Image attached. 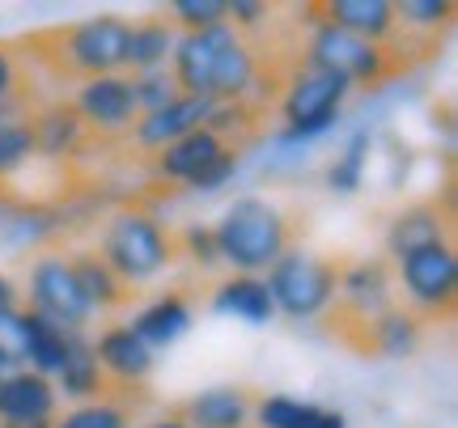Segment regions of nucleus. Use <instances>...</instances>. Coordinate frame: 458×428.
Returning <instances> with one entry per match:
<instances>
[{
    "label": "nucleus",
    "instance_id": "7",
    "mask_svg": "<svg viewBox=\"0 0 458 428\" xmlns=\"http://www.w3.org/2000/svg\"><path fill=\"white\" fill-rule=\"evenodd\" d=\"M301 55L318 68L340 72L348 85H386V81L403 77V72L411 68L399 51L365 43V38L340 30V26H327V21H314L310 43L301 47Z\"/></svg>",
    "mask_w": 458,
    "mask_h": 428
},
{
    "label": "nucleus",
    "instance_id": "2",
    "mask_svg": "<svg viewBox=\"0 0 458 428\" xmlns=\"http://www.w3.org/2000/svg\"><path fill=\"white\" fill-rule=\"evenodd\" d=\"M170 77L179 94L208 102H246L263 77V55L255 38H242L229 21L182 34L170 51Z\"/></svg>",
    "mask_w": 458,
    "mask_h": 428
},
{
    "label": "nucleus",
    "instance_id": "32",
    "mask_svg": "<svg viewBox=\"0 0 458 428\" xmlns=\"http://www.w3.org/2000/svg\"><path fill=\"white\" fill-rule=\"evenodd\" d=\"M9 365H26V348H21L17 310H0V369H9Z\"/></svg>",
    "mask_w": 458,
    "mask_h": 428
},
{
    "label": "nucleus",
    "instance_id": "33",
    "mask_svg": "<svg viewBox=\"0 0 458 428\" xmlns=\"http://www.w3.org/2000/svg\"><path fill=\"white\" fill-rule=\"evenodd\" d=\"M0 310H17V284L0 276Z\"/></svg>",
    "mask_w": 458,
    "mask_h": 428
},
{
    "label": "nucleus",
    "instance_id": "11",
    "mask_svg": "<svg viewBox=\"0 0 458 428\" xmlns=\"http://www.w3.org/2000/svg\"><path fill=\"white\" fill-rule=\"evenodd\" d=\"M225 153H229L225 140H216L208 128H196V132H187L182 140L165 145L162 153H153L145 165H148V174H153V187H165V196H170V187H196Z\"/></svg>",
    "mask_w": 458,
    "mask_h": 428
},
{
    "label": "nucleus",
    "instance_id": "4",
    "mask_svg": "<svg viewBox=\"0 0 458 428\" xmlns=\"http://www.w3.org/2000/svg\"><path fill=\"white\" fill-rule=\"evenodd\" d=\"M213 238L225 264H233L242 276H255V272H267L284 250L297 247V221L272 199L242 196L221 213Z\"/></svg>",
    "mask_w": 458,
    "mask_h": 428
},
{
    "label": "nucleus",
    "instance_id": "13",
    "mask_svg": "<svg viewBox=\"0 0 458 428\" xmlns=\"http://www.w3.org/2000/svg\"><path fill=\"white\" fill-rule=\"evenodd\" d=\"M89 348H94V361L102 365V373L111 382V395L140 390L148 382V373H153V348L128 323H111Z\"/></svg>",
    "mask_w": 458,
    "mask_h": 428
},
{
    "label": "nucleus",
    "instance_id": "25",
    "mask_svg": "<svg viewBox=\"0 0 458 428\" xmlns=\"http://www.w3.org/2000/svg\"><path fill=\"white\" fill-rule=\"evenodd\" d=\"M148 399H131V395H111L98 403H81L72 407L64 420H55L51 428H136V415Z\"/></svg>",
    "mask_w": 458,
    "mask_h": 428
},
{
    "label": "nucleus",
    "instance_id": "21",
    "mask_svg": "<svg viewBox=\"0 0 458 428\" xmlns=\"http://www.w3.org/2000/svg\"><path fill=\"white\" fill-rule=\"evenodd\" d=\"M208 310L213 314H233V318H242L250 327H263V323H272L276 318V306H272V297L263 289L259 276H229L213 289V301H208Z\"/></svg>",
    "mask_w": 458,
    "mask_h": 428
},
{
    "label": "nucleus",
    "instance_id": "14",
    "mask_svg": "<svg viewBox=\"0 0 458 428\" xmlns=\"http://www.w3.org/2000/svg\"><path fill=\"white\" fill-rule=\"evenodd\" d=\"M170 412L187 428H255V395L246 386H213L182 403H170Z\"/></svg>",
    "mask_w": 458,
    "mask_h": 428
},
{
    "label": "nucleus",
    "instance_id": "17",
    "mask_svg": "<svg viewBox=\"0 0 458 428\" xmlns=\"http://www.w3.org/2000/svg\"><path fill=\"white\" fill-rule=\"evenodd\" d=\"M433 242H450V213L437 208V199L403 208L391 221V230H386V255H391V264H399L411 250L433 247Z\"/></svg>",
    "mask_w": 458,
    "mask_h": 428
},
{
    "label": "nucleus",
    "instance_id": "6",
    "mask_svg": "<svg viewBox=\"0 0 458 428\" xmlns=\"http://www.w3.org/2000/svg\"><path fill=\"white\" fill-rule=\"evenodd\" d=\"M344 264V259H340ZM340 264L335 259H318L310 250H284L276 264L267 267V297L284 318H323L331 301H335V281H340Z\"/></svg>",
    "mask_w": 458,
    "mask_h": 428
},
{
    "label": "nucleus",
    "instance_id": "1",
    "mask_svg": "<svg viewBox=\"0 0 458 428\" xmlns=\"http://www.w3.org/2000/svg\"><path fill=\"white\" fill-rule=\"evenodd\" d=\"M131 21L119 13H98L85 21H60L43 30L21 34L13 47L34 68L38 81L51 85H81L94 77H111L128 60Z\"/></svg>",
    "mask_w": 458,
    "mask_h": 428
},
{
    "label": "nucleus",
    "instance_id": "10",
    "mask_svg": "<svg viewBox=\"0 0 458 428\" xmlns=\"http://www.w3.org/2000/svg\"><path fill=\"white\" fill-rule=\"evenodd\" d=\"M72 106L89 132L106 140V145H123V136L131 132L136 123V98H131V77L123 72H111V77H94V81H81L77 94H72Z\"/></svg>",
    "mask_w": 458,
    "mask_h": 428
},
{
    "label": "nucleus",
    "instance_id": "18",
    "mask_svg": "<svg viewBox=\"0 0 458 428\" xmlns=\"http://www.w3.org/2000/svg\"><path fill=\"white\" fill-rule=\"evenodd\" d=\"M0 420H55V386L34 369H17L0 378Z\"/></svg>",
    "mask_w": 458,
    "mask_h": 428
},
{
    "label": "nucleus",
    "instance_id": "27",
    "mask_svg": "<svg viewBox=\"0 0 458 428\" xmlns=\"http://www.w3.org/2000/svg\"><path fill=\"white\" fill-rule=\"evenodd\" d=\"M369 148H374V136L365 132H352V140L335 153V162L327 165V187L331 191H344V196H352L360 182H365V165H369Z\"/></svg>",
    "mask_w": 458,
    "mask_h": 428
},
{
    "label": "nucleus",
    "instance_id": "35",
    "mask_svg": "<svg viewBox=\"0 0 458 428\" xmlns=\"http://www.w3.org/2000/svg\"><path fill=\"white\" fill-rule=\"evenodd\" d=\"M140 428H187V424H182L179 415L165 407V415H157V420H148V424H140Z\"/></svg>",
    "mask_w": 458,
    "mask_h": 428
},
{
    "label": "nucleus",
    "instance_id": "36",
    "mask_svg": "<svg viewBox=\"0 0 458 428\" xmlns=\"http://www.w3.org/2000/svg\"><path fill=\"white\" fill-rule=\"evenodd\" d=\"M55 420H26V424H13V420H0V428H51Z\"/></svg>",
    "mask_w": 458,
    "mask_h": 428
},
{
    "label": "nucleus",
    "instance_id": "8",
    "mask_svg": "<svg viewBox=\"0 0 458 428\" xmlns=\"http://www.w3.org/2000/svg\"><path fill=\"white\" fill-rule=\"evenodd\" d=\"M394 267V281L403 284L408 310L420 323H450L458 301V259L454 242H433L403 255Z\"/></svg>",
    "mask_w": 458,
    "mask_h": 428
},
{
    "label": "nucleus",
    "instance_id": "24",
    "mask_svg": "<svg viewBox=\"0 0 458 428\" xmlns=\"http://www.w3.org/2000/svg\"><path fill=\"white\" fill-rule=\"evenodd\" d=\"M34 81V68L17 55L13 43H0V115H30L43 102Z\"/></svg>",
    "mask_w": 458,
    "mask_h": 428
},
{
    "label": "nucleus",
    "instance_id": "20",
    "mask_svg": "<svg viewBox=\"0 0 458 428\" xmlns=\"http://www.w3.org/2000/svg\"><path fill=\"white\" fill-rule=\"evenodd\" d=\"M17 327H21V348H26V361H30L34 373H43V378L60 373L77 331H60L55 323L38 318L34 310H17Z\"/></svg>",
    "mask_w": 458,
    "mask_h": 428
},
{
    "label": "nucleus",
    "instance_id": "15",
    "mask_svg": "<svg viewBox=\"0 0 458 428\" xmlns=\"http://www.w3.org/2000/svg\"><path fill=\"white\" fill-rule=\"evenodd\" d=\"M425 344V323L394 301L391 310H382L377 318L365 323V335H360V352L357 357H386V361H403V357H416Z\"/></svg>",
    "mask_w": 458,
    "mask_h": 428
},
{
    "label": "nucleus",
    "instance_id": "23",
    "mask_svg": "<svg viewBox=\"0 0 458 428\" xmlns=\"http://www.w3.org/2000/svg\"><path fill=\"white\" fill-rule=\"evenodd\" d=\"M170 51H174V34H170L165 13H148V17H140V21H131L123 68H131V77L153 72V68H165V55H170Z\"/></svg>",
    "mask_w": 458,
    "mask_h": 428
},
{
    "label": "nucleus",
    "instance_id": "30",
    "mask_svg": "<svg viewBox=\"0 0 458 428\" xmlns=\"http://www.w3.org/2000/svg\"><path fill=\"white\" fill-rule=\"evenodd\" d=\"M174 242H179V259L196 264L199 272L221 264V250H216V238H213V225H199V221H187L174 230Z\"/></svg>",
    "mask_w": 458,
    "mask_h": 428
},
{
    "label": "nucleus",
    "instance_id": "5",
    "mask_svg": "<svg viewBox=\"0 0 458 428\" xmlns=\"http://www.w3.org/2000/svg\"><path fill=\"white\" fill-rule=\"evenodd\" d=\"M348 89L352 85L344 81L340 72H331V68H318L310 64L306 55H297L293 68H289V77H284V89H280V102L276 111L284 119V128H280V145H297V140H314V136H323L340 119V106L348 98Z\"/></svg>",
    "mask_w": 458,
    "mask_h": 428
},
{
    "label": "nucleus",
    "instance_id": "26",
    "mask_svg": "<svg viewBox=\"0 0 458 428\" xmlns=\"http://www.w3.org/2000/svg\"><path fill=\"white\" fill-rule=\"evenodd\" d=\"M34 162V136L26 115H0V196L13 187V179Z\"/></svg>",
    "mask_w": 458,
    "mask_h": 428
},
{
    "label": "nucleus",
    "instance_id": "3",
    "mask_svg": "<svg viewBox=\"0 0 458 428\" xmlns=\"http://www.w3.org/2000/svg\"><path fill=\"white\" fill-rule=\"evenodd\" d=\"M119 281L145 293V284L165 276L179 264V242H174V225H165L162 216L153 213L140 199H128L123 208H114L98 230V247Z\"/></svg>",
    "mask_w": 458,
    "mask_h": 428
},
{
    "label": "nucleus",
    "instance_id": "19",
    "mask_svg": "<svg viewBox=\"0 0 458 428\" xmlns=\"http://www.w3.org/2000/svg\"><path fill=\"white\" fill-rule=\"evenodd\" d=\"M148 348H170L182 331L191 327V293L187 289H170L157 301H148L145 310L128 323Z\"/></svg>",
    "mask_w": 458,
    "mask_h": 428
},
{
    "label": "nucleus",
    "instance_id": "16",
    "mask_svg": "<svg viewBox=\"0 0 458 428\" xmlns=\"http://www.w3.org/2000/svg\"><path fill=\"white\" fill-rule=\"evenodd\" d=\"M68 267H72V281H77V289H81V297H85V306H89V310L114 314V310H128V306L140 301V293L119 281L94 247L72 250V255H68Z\"/></svg>",
    "mask_w": 458,
    "mask_h": 428
},
{
    "label": "nucleus",
    "instance_id": "28",
    "mask_svg": "<svg viewBox=\"0 0 458 428\" xmlns=\"http://www.w3.org/2000/svg\"><path fill=\"white\" fill-rule=\"evenodd\" d=\"M323 407L314 403H301V399H289V395H267V399H255V428H310L314 415Z\"/></svg>",
    "mask_w": 458,
    "mask_h": 428
},
{
    "label": "nucleus",
    "instance_id": "29",
    "mask_svg": "<svg viewBox=\"0 0 458 428\" xmlns=\"http://www.w3.org/2000/svg\"><path fill=\"white\" fill-rule=\"evenodd\" d=\"M131 98H136V115H153L165 102L179 98V85L170 77V68H153V72L131 77Z\"/></svg>",
    "mask_w": 458,
    "mask_h": 428
},
{
    "label": "nucleus",
    "instance_id": "31",
    "mask_svg": "<svg viewBox=\"0 0 458 428\" xmlns=\"http://www.w3.org/2000/svg\"><path fill=\"white\" fill-rule=\"evenodd\" d=\"M165 21H179L182 34H196L208 30V26H221L225 21V4L221 0H179V4H170Z\"/></svg>",
    "mask_w": 458,
    "mask_h": 428
},
{
    "label": "nucleus",
    "instance_id": "22",
    "mask_svg": "<svg viewBox=\"0 0 458 428\" xmlns=\"http://www.w3.org/2000/svg\"><path fill=\"white\" fill-rule=\"evenodd\" d=\"M60 390L77 403H98V399H111V382L102 373V365L94 361V348L85 335H72V348H68L64 365H60ZM55 390V395H60Z\"/></svg>",
    "mask_w": 458,
    "mask_h": 428
},
{
    "label": "nucleus",
    "instance_id": "34",
    "mask_svg": "<svg viewBox=\"0 0 458 428\" xmlns=\"http://www.w3.org/2000/svg\"><path fill=\"white\" fill-rule=\"evenodd\" d=\"M310 428H348V420H344V412H327V407H323V412L314 415Z\"/></svg>",
    "mask_w": 458,
    "mask_h": 428
},
{
    "label": "nucleus",
    "instance_id": "12",
    "mask_svg": "<svg viewBox=\"0 0 458 428\" xmlns=\"http://www.w3.org/2000/svg\"><path fill=\"white\" fill-rule=\"evenodd\" d=\"M208 111H213V102L208 98L179 94L174 102H165L162 111H153V115H136L131 132L123 136V148H136V153L148 162V157H153V153H162L165 145H174V140H182L187 132L204 128Z\"/></svg>",
    "mask_w": 458,
    "mask_h": 428
},
{
    "label": "nucleus",
    "instance_id": "9",
    "mask_svg": "<svg viewBox=\"0 0 458 428\" xmlns=\"http://www.w3.org/2000/svg\"><path fill=\"white\" fill-rule=\"evenodd\" d=\"M26 310H34L38 318L55 323L60 331H77L89 323V306H85L81 289L72 281V267H68L64 250H47L30 264V276H26Z\"/></svg>",
    "mask_w": 458,
    "mask_h": 428
}]
</instances>
